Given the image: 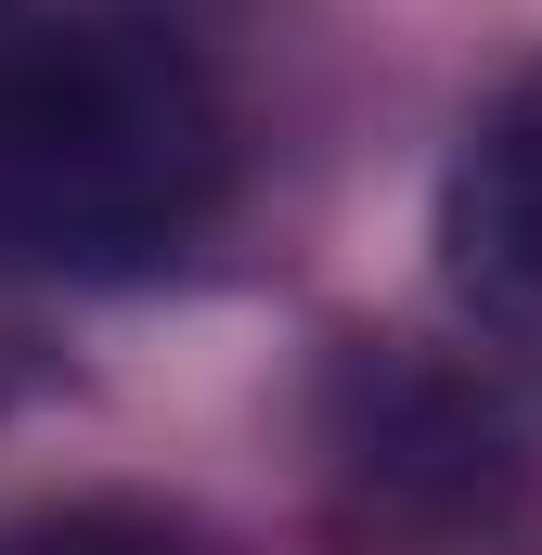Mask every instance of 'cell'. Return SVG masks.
Returning <instances> with one entry per match:
<instances>
[{
    "instance_id": "cell-1",
    "label": "cell",
    "mask_w": 542,
    "mask_h": 555,
    "mask_svg": "<svg viewBox=\"0 0 542 555\" xmlns=\"http://www.w3.org/2000/svg\"><path fill=\"white\" fill-rule=\"evenodd\" d=\"M233 194L220 78L130 13L0 39V272L181 259Z\"/></svg>"
},
{
    "instance_id": "cell-2",
    "label": "cell",
    "mask_w": 542,
    "mask_h": 555,
    "mask_svg": "<svg viewBox=\"0 0 542 555\" xmlns=\"http://www.w3.org/2000/svg\"><path fill=\"white\" fill-rule=\"evenodd\" d=\"M323 465H336V491H349V517L375 543H439V530H465V517H491L517 491V439L478 414L452 375L388 362V349H362L336 375Z\"/></svg>"
},
{
    "instance_id": "cell-3",
    "label": "cell",
    "mask_w": 542,
    "mask_h": 555,
    "mask_svg": "<svg viewBox=\"0 0 542 555\" xmlns=\"http://www.w3.org/2000/svg\"><path fill=\"white\" fill-rule=\"evenodd\" d=\"M439 272L465 297V323L542 375V65L465 130L452 194H439Z\"/></svg>"
},
{
    "instance_id": "cell-4",
    "label": "cell",
    "mask_w": 542,
    "mask_h": 555,
    "mask_svg": "<svg viewBox=\"0 0 542 555\" xmlns=\"http://www.w3.org/2000/svg\"><path fill=\"white\" fill-rule=\"evenodd\" d=\"M0 555H207V543H181L155 517H52V530H13Z\"/></svg>"
},
{
    "instance_id": "cell-5",
    "label": "cell",
    "mask_w": 542,
    "mask_h": 555,
    "mask_svg": "<svg viewBox=\"0 0 542 555\" xmlns=\"http://www.w3.org/2000/svg\"><path fill=\"white\" fill-rule=\"evenodd\" d=\"M0 39H26V0H0Z\"/></svg>"
}]
</instances>
